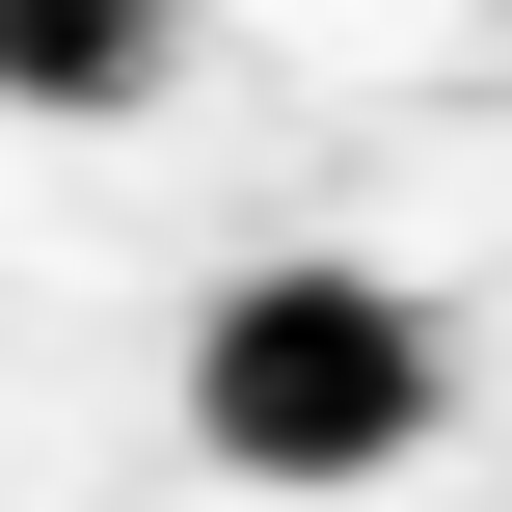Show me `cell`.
<instances>
[{"instance_id":"1","label":"cell","mask_w":512,"mask_h":512,"mask_svg":"<svg viewBox=\"0 0 512 512\" xmlns=\"http://www.w3.org/2000/svg\"><path fill=\"white\" fill-rule=\"evenodd\" d=\"M432 405H459V351H432L405 270H324V243H297V270H243V297L189 324V459H216V486H297V512L405 486Z\"/></svg>"},{"instance_id":"2","label":"cell","mask_w":512,"mask_h":512,"mask_svg":"<svg viewBox=\"0 0 512 512\" xmlns=\"http://www.w3.org/2000/svg\"><path fill=\"white\" fill-rule=\"evenodd\" d=\"M162 54H189V0H0V108H27V135L162 108Z\"/></svg>"}]
</instances>
